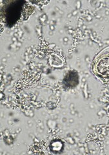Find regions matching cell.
Here are the masks:
<instances>
[{
	"mask_svg": "<svg viewBox=\"0 0 109 155\" xmlns=\"http://www.w3.org/2000/svg\"><path fill=\"white\" fill-rule=\"evenodd\" d=\"M92 71L99 78L109 80V47L101 51L94 58Z\"/></svg>",
	"mask_w": 109,
	"mask_h": 155,
	"instance_id": "cell-1",
	"label": "cell"
},
{
	"mask_svg": "<svg viewBox=\"0 0 109 155\" xmlns=\"http://www.w3.org/2000/svg\"><path fill=\"white\" fill-rule=\"evenodd\" d=\"M79 78L78 72L75 70H71L67 72L63 80L64 86L67 88L72 89L79 84Z\"/></svg>",
	"mask_w": 109,
	"mask_h": 155,
	"instance_id": "cell-2",
	"label": "cell"
}]
</instances>
